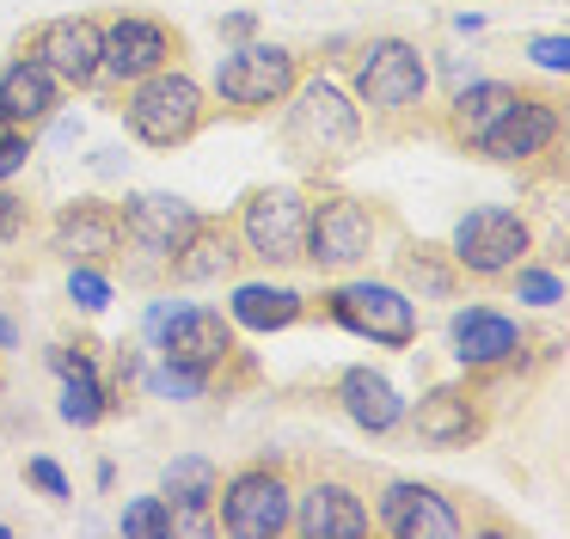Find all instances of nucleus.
I'll list each match as a JSON object with an SVG mask.
<instances>
[{"instance_id":"423d86ee","label":"nucleus","mask_w":570,"mask_h":539,"mask_svg":"<svg viewBox=\"0 0 570 539\" xmlns=\"http://www.w3.org/2000/svg\"><path fill=\"white\" fill-rule=\"evenodd\" d=\"M154 337H160L166 367H185V374H197V380H209L215 367L227 362V350H234V325H227L222 313H209V306H178Z\"/></svg>"},{"instance_id":"f03ea898","label":"nucleus","mask_w":570,"mask_h":539,"mask_svg":"<svg viewBox=\"0 0 570 539\" xmlns=\"http://www.w3.org/2000/svg\"><path fill=\"white\" fill-rule=\"evenodd\" d=\"M332 318L368 343H386V350H405L417 337V306L393 282H344L332 294Z\"/></svg>"},{"instance_id":"f8f14e48","label":"nucleus","mask_w":570,"mask_h":539,"mask_svg":"<svg viewBox=\"0 0 570 539\" xmlns=\"http://www.w3.org/2000/svg\"><path fill=\"white\" fill-rule=\"evenodd\" d=\"M381 527L393 539H454L460 514H454V502L430 484H393L381 497Z\"/></svg>"},{"instance_id":"0eeeda50","label":"nucleus","mask_w":570,"mask_h":539,"mask_svg":"<svg viewBox=\"0 0 570 539\" xmlns=\"http://www.w3.org/2000/svg\"><path fill=\"white\" fill-rule=\"evenodd\" d=\"M246 245L264 264H295V257H307V203L295 190H258L246 203Z\"/></svg>"},{"instance_id":"c85d7f7f","label":"nucleus","mask_w":570,"mask_h":539,"mask_svg":"<svg viewBox=\"0 0 570 539\" xmlns=\"http://www.w3.org/2000/svg\"><path fill=\"white\" fill-rule=\"evenodd\" d=\"M515 294H521V301H533V306H558V301H564V282L546 276V270H521Z\"/></svg>"},{"instance_id":"cd10ccee","label":"nucleus","mask_w":570,"mask_h":539,"mask_svg":"<svg viewBox=\"0 0 570 539\" xmlns=\"http://www.w3.org/2000/svg\"><path fill=\"white\" fill-rule=\"evenodd\" d=\"M68 294H75L87 313H99L105 301H111V282L99 276V270H87V264H75V276H68Z\"/></svg>"},{"instance_id":"2eb2a0df","label":"nucleus","mask_w":570,"mask_h":539,"mask_svg":"<svg viewBox=\"0 0 570 539\" xmlns=\"http://www.w3.org/2000/svg\"><path fill=\"white\" fill-rule=\"evenodd\" d=\"M166 56H173V31L154 19H117L111 31H105V56L99 68H111L117 80H141V74L166 68Z\"/></svg>"},{"instance_id":"dca6fc26","label":"nucleus","mask_w":570,"mask_h":539,"mask_svg":"<svg viewBox=\"0 0 570 539\" xmlns=\"http://www.w3.org/2000/svg\"><path fill=\"white\" fill-rule=\"evenodd\" d=\"M521 350L515 318H503L497 306H460L454 313V355L466 367H497Z\"/></svg>"},{"instance_id":"7c9ffc66","label":"nucleus","mask_w":570,"mask_h":539,"mask_svg":"<svg viewBox=\"0 0 570 539\" xmlns=\"http://www.w3.org/2000/svg\"><path fill=\"white\" fill-rule=\"evenodd\" d=\"M528 56L540 61V68H552V74H564L570 68V37H558V31H546V37H533L528 43Z\"/></svg>"},{"instance_id":"412c9836","label":"nucleus","mask_w":570,"mask_h":539,"mask_svg":"<svg viewBox=\"0 0 570 539\" xmlns=\"http://www.w3.org/2000/svg\"><path fill=\"white\" fill-rule=\"evenodd\" d=\"M417 435L430 441V448H466L472 435H479V416H472L466 392H430V399L417 404Z\"/></svg>"},{"instance_id":"393cba45","label":"nucleus","mask_w":570,"mask_h":539,"mask_svg":"<svg viewBox=\"0 0 570 539\" xmlns=\"http://www.w3.org/2000/svg\"><path fill=\"white\" fill-rule=\"evenodd\" d=\"M222 497V484H215V465L209 460H173L166 465V502L173 509H203V502H215Z\"/></svg>"},{"instance_id":"aec40b11","label":"nucleus","mask_w":570,"mask_h":539,"mask_svg":"<svg viewBox=\"0 0 570 539\" xmlns=\"http://www.w3.org/2000/svg\"><path fill=\"white\" fill-rule=\"evenodd\" d=\"M56 110V74L43 68L38 56L31 61H13L7 80H0V117L7 122H38Z\"/></svg>"},{"instance_id":"473e14b6","label":"nucleus","mask_w":570,"mask_h":539,"mask_svg":"<svg viewBox=\"0 0 570 539\" xmlns=\"http://www.w3.org/2000/svg\"><path fill=\"white\" fill-rule=\"evenodd\" d=\"M405 270H411V282H423L430 294H448V276L430 264V252H411V264H405Z\"/></svg>"},{"instance_id":"7ed1b4c3","label":"nucleus","mask_w":570,"mask_h":539,"mask_svg":"<svg viewBox=\"0 0 570 539\" xmlns=\"http://www.w3.org/2000/svg\"><path fill=\"white\" fill-rule=\"evenodd\" d=\"M528 257V220L515 208H472L454 227V264L472 276H503Z\"/></svg>"},{"instance_id":"f704fd0d","label":"nucleus","mask_w":570,"mask_h":539,"mask_svg":"<svg viewBox=\"0 0 570 539\" xmlns=\"http://www.w3.org/2000/svg\"><path fill=\"white\" fill-rule=\"evenodd\" d=\"M227 37H252V12H234V19H227Z\"/></svg>"},{"instance_id":"a878e982","label":"nucleus","mask_w":570,"mask_h":539,"mask_svg":"<svg viewBox=\"0 0 570 539\" xmlns=\"http://www.w3.org/2000/svg\"><path fill=\"white\" fill-rule=\"evenodd\" d=\"M62 380H68V386H62V416H68L75 429H92V423L105 416V386L92 380V362H87V367H68Z\"/></svg>"},{"instance_id":"4be33fe9","label":"nucleus","mask_w":570,"mask_h":539,"mask_svg":"<svg viewBox=\"0 0 570 539\" xmlns=\"http://www.w3.org/2000/svg\"><path fill=\"white\" fill-rule=\"evenodd\" d=\"M301 318V294L295 288H271V282H239L234 288V325L246 331H283Z\"/></svg>"},{"instance_id":"bb28decb","label":"nucleus","mask_w":570,"mask_h":539,"mask_svg":"<svg viewBox=\"0 0 570 539\" xmlns=\"http://www.w3.org/2000/svg\"><path fill=\"white\" fill-rule=\"evenodd\" d=\"M124 533L129 539H166L173 533V502L166 497H136L124 509Z\"/></svg>"},{"instance_id":"9b49d317","label":"nucleus","mask_w":570,"mask_h":539,"mask_svg":"<svg viewBox=\"0 0 570 539\" xmlns=\"http://www.w3.org/2000/svg\"><path fill=\"white\" fill-rule=\"evenodd\" d=\"M197 227H203L197 208H190L185 196H166V190H141V196H129V208H124V233L136 245H148V252H160V257H173Z\"/></svg>"},{"instance_id":"72a5a7b5","label":"nucleus","mask_w":570,"mask_h":539,"mask_svg":"<svg viewBox=\"0 0 570 539\" xmlns=\"http://www.w3.org/2000/svg\"><path fill=\"white\" fill-rule=\"evenodd\" d=\"M19 227H26V203L13 190H0V239H13Z\"/></svg>"},{"instance_id":"ddd939ff","label":"nucleus","mask_w":570,"mask_h":539,"mask_svg":"<svg viewBox=\"0 0 570 539\" xmlns=\"http://www.w3.org/2000/svg\"><path fill=\"white\" fill-rule=\"evenodd\" d=\"M552 135H558V110L546 105V98H528L521 92L515 105L503 110V117L491 122V135H484V154L491 159H503V166H515V159H533V154H546L552 147Z\"/></svg>"},{"instance_id":"f3484780","label":"nucleus","mask_w":570,"mask_h":539,"mask_svg":"<svg viewBox=\"0 0 570 539\" xmlns=\"http://www.w3.org/2000/svg\"><path fill=\"white\" fill-rule=\"evenodd\" d=\"M307 539H362L368 533V509L350 497L344 484H313L301 497V514H288Z\"/></svg>"},{"instance_id":"1a4fd4ad","label":"nucleus","mask_w":570,"mask_h":539,"mask_svg":"<svg viewBox=\"0 0 570 539\" xmlns=\"http://www.w3.org/2000/svg\"><path fill=\"white\" fill-rule=\"evenodd\" d=\"M288 514H295V502H288L276 472H239L222 497V527L239 539H276L288 527Z\"/></svg>"},{"instance_id":"b1692460","label":"nucleus","mask_w":570,"mask_h":539,"mask_svg":"<svg viewBox=\"0 0 570 539\" xmlns=\"http://www.w3.org/2000/svg\"><path fill=\"white\" fill-rule=\"evenodd\" d=\"M173 270H178V282H215V276H227V270H234V245H227V233L197 227L173 252Z\"/></svg>"},{"instance_id":"39448f33","label":"nucleus","mask_w":570,"mask_h":539,"mask_svg":"<svg viewBox=\"0 0 570 539\" xmlns=\"http://www.w3.org/2000/svg\"><path fill=\"white\" fill-rule=\"evenodd\" d=\"M215 92H222L227 105H239V110L283 105V98L295 92V56H288V49H276V43L234 49V56L222 61V74H215Z\"/></svg>"},{"instance_id":"2f4dec72","label":"nucleus","mask_w":570,"mask_h":539,"mask_svg":"<svg viewBox=\"0 0 570 539\" xmlns=\"http://www.w3.org/2000/svg\"><path fill=\"white\" fill-rule=\"evenodd\" d=\"M31 484L43 490V497H56V502H68V472L56 460H31Z\"/></svg>"},{"instance_id":"c756f323","label":"nucleus","mask_w":570,"mask_h":539,"mask_svg":"<svg viewBox=\"0 0 570 539\" xmlns=\"http://www.w3.org/2000/svg\"><path fill=\"white\" fill-rule=\"evenodd\" d=\"M26 159H31V135H19V129H7V122H0V184L13 178Z\"/></svg>"},{"instance_id":"5701e85b","label":"nucleus","mask_w":570,"mask_h":539,"mask_svg":"<svg viewBox=\"0 0 570 539\" xmlns=\"http://www.w3.org/2000/svg\"><path fill=\"white\" fill-rule=\"evenodd\" d=\"M515 98H521V92H515V86H503V80H472L466 92L454 98V129L466 135L472 147H479L484 135H491V122L503 117V110L515 105Z\"/></svg>"},{"instance_id":"6ab92c4d","label":"nucleus","mask_w":570,"mask_h":539,"mask_svg":"<svg viewBox=\"0 0 570 539\" xmlns=\"http://www.w3.org/2000/svg\"><path fill=\"white\" fill-rule=\"evenodd\" d=\"M117 245H124V220H117L111 208H99V203H75L62 220H56V252L62 257L92 264V257H111Z\"/></svg>"},{"instance_id":"6e6552de","label":"nucleus","mask_w":570,"mask_h":539,"mask_svg":"<svg viewBox=\"0 0 570 539\" xmlns=\"http://www.w3.org/2000/svg\"><path fill=\"white\" fill-rule=\"evenodd\" d=\"M374 245V220L356 196H332V203L307 208V257L325 270H344L356 257H368Z\"/></svg>"},{"instance_id":"20e7f679","label":"nucleus","mask_w":570,"mask_h":539,"mask_svg":"<svg viewBox=\"0 0 570 539\" xmlns=\"http://www.w3.org/2000/svg\"><path fill=\"white\" fill-rule=\"evenodd\" d=\"M423 86H430V68H423L417 43H405V37H381V43L362 49V61H356L362 105L405 110V105H417V98H423Z\"/></svg>"},{"instance_id":"a211bd4d","label":"nucleus","mask_w":570,"mask_h":539,"mask_svg":"<svg viewBox=\"0 0 570 539\" xmlns=\"http://www.w3.org/2000/svg\"><path fill=\"white\" fill-rule=\"evenodd\" d=\"M337 399H344L350 423H362L368 435H386V429L405 416V399H399L393 380L374 374V367H350V374L337 380Z\"/></svg>"},{"instance_id":"c9c22d12","label":"nucleus","mask_w":570,"mask_h":539,"mask_svg":"<svg viewBox=\"0 0 570 539\" xmlns=\"http://www.w3.org/2000/svg\"><path fill=\"white\" fill-rule=\"evenodd\" d=\"M0 343H13V325H7V318H0Z\"/></svg>"},{"instance_id":"4468645a","label":"nucleus","mask_w":570,"mask_h":539,"mask_svg":"<svg viewBox=\"0 0 570 539\" xmlns=\"http://www.w3.org/2000/svg\"><path fill=\"white\" fill-rule=\"evenodd\" d=\"M99 56H105V31L92 19H56L38 37V61L68 86H87L99 74Z\"/></svg>"},{"instance_id":"f257e3e1","label":"nucleus","mask_w":570,"mask_h":539,"mask_svg":"<svg viewBox=\"0 0 570 539\" xmlns=\"http://www.w3.org/2000/svg\"><path fill=\"white\" fill-rule=\"evenodd\" d=\"M203 122V86L190 74L154 68L136 80V98H129V129L141 135L148 147H178L190 141Z\"/></svg>"},{"instance_id":"9d476101","label":"nucleus","mask_w":570,"mask_h":539,"mask_svg":"<svg viewBox=\"0 0 570 539\" xmlns=\"http://www.w3.org/2000/svg\"><path fill=\"white\" fill-rule=\"evenodd\" d=\"M356 129H362L356 105H350L332 80L301 86V105H295V117H288V135H295L301 147H313V154H337V147L356 141Z\"/></svg>"}]
</instances>
